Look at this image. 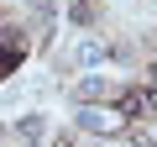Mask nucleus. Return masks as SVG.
Here are the masks:
<instances>
[{
    "mask_svg": "<svg viewBox=\"0 0 157 147\" xmlns=\"http://www.w3.org/2000/svg\"><path fill=\"white\" fill-rule=\"evenodd\" d=\"M78 126H84V131H121V116L105 110V105H84V110H78Z\"/></svg>",
    "mask_w": 157,
    "mask_h": 147,
    "instance_id": "1",
    "label": "nucleus"
},
{
    "mask_svg": "<svg viewBox=\"0 0 157 147\" xmlns=\"http://www.w3.org/2000/svg\"><path fill=\"white\" fill-rule=\"evenodd\" d=\"M73 95L84 100V105H94V100H110V95H115V84L105 79V74H89V79H78V84H73Z\"/></svg>",
    "mask_w": 157,
    "mask_h": 147,
    "instance_id": "2",
    "label": "nucleus"
},
{
    "mask_svg": "<svg viewBox=\"0 0 157 147\" xmlns=\"http://www.w3.org/2000/svg\"><path fill=\"white\" fill-rule=\"evenodd\" d=\"M0 47H6V53H21L26 37H16V26H0Z\"/></svg>",
    "mask_w": 157,
    "mask_h": 147,
    "instance_id": "3",
    "label": "nucleus"
},
{
    "mask_svg": "<svg viewBox=\"0 0 157 147\" xmlns=\"http://www.w3.org/2000/svg\"><path fill=\"white\" fill-rule=\"evenodd\" d=\"M100 58H105V47H100V42H84V47L73 53V63H100Z\"/></svg>",
    "mask_w": 157,
    "mask_h": 147,
    "instance_id": "4",
    "label": "nucleus"
},
{
    "mask_svg": "<svg viewBox=\"0 0 157 147\" xmlns=\"http://www.w3.org/2000/svg\"><path fill=\"white\" fill-rule=\"evenodd\" d=\"M73 21H94V0H73Z\"/></svg>",
    "mask_w": 157,
    "mask_h": 147,
    "instance_id": "5",
    "label": "nucleus"
},
{
    "mask_svg": "<svg viewBox=\"0 0 157 147\" xmlns=\"http://www.w3.org/2000/svg\"><path fill=\"white\" fill-rule=\"evenodd\" d=\"M152 79H157V68H152Z\"/></svg>",
    "mask_w": 157,
    "mask_h": 147,
    "instance_id": "6",
    "label": "nucleus"
}]
</instances>
